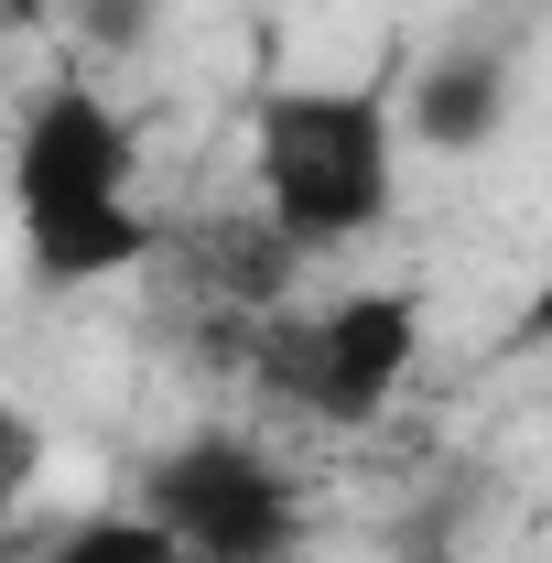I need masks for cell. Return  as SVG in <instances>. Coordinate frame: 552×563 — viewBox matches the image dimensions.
<instances>
[{
	"label": "cell",
	"mask_w": 552,
	"mask_h": 563,
	"mask_svg": "<svg viewBox=\"0 0 552 563\" xmlns=\"http://www.w3.org/2000/svg\"><path fill=\"white\" fill-rule=\"evenodd\" d=\"M250 185L261 217L303 261H336L357 239H379L401 207V87L357 76V87H272L250 120Z\"/></svg>",
	"instance_id": "2"
},
{
	"label": "cell",
	"mask_w": 552,
	"mask_h": 563,
	"mask_svg": "<svg viewBox=\"0 0 552 563\" xmlns=\"http://www.w3.org/2000/svg\"><path fill=\"white\" fill-rule=\"evenodd\" d=\"M422 368V292L412 282H357L325 303H281L250 325V379L314 433H368Z\"/></svg>",
	"instance_id": "3"
},
{
	"label": "cell",
	"mask_w": 552,
	"mask_h": 563,
	"mask_svg": "<svg viewBox=\"0 0 552 563\" xmlns=\"http://www.w3.org/2000/svg\"><path fill=\"white\" fill-rule=\"evenodd\" d=\"M509 109H520V44L509 33H455L401 87V141H422V152H487L509 131Z\"/></svg>",
	"instance_id": "5"
},
{
	"label": "cell",
	"mask_w": 552,
	"mask_h": 563,
	"mask_svg": "<svg viewBox=\"0 0 552 563\" xmlns=\"http://www.w3.org/2000/svg\"><path fill=\"white\" fill-rule=\"evenodd\" d=\"M33 563H196V553H185L152 509H76Z\"/></svg>",
	"instance_id": "7"
},
{
	"label": "cell",
	"mask_w": 552,
	"mask_h": 563,
	"mask_svg": "<svg viewBox=\"0 0 552 563\" xmlns=\"http://www.w3.org/2000/svg\"><path fill=\"white\" fill-rule=\"evenodd\" d=\"M141 509L185 542L196 563H303V477L261 433H174L141 466Z\"/></svg>",
	"instance_id": "4"
},
{
	"label": "cell",
	"mask_w": 552,
	"mask_h": 563,
	"mask_svg": "<svg viewBox=\"0 0 552 563\" xmlns=\"http://www.w3.org/2000/svg\"><path fill=\"white\" fill-rule=\"evenodd\" d=\"M55 11H66V33L87 44V55H141L174 0H55Z\"/></svg>",
	"instance_id": "8"
},
{
	"label": "cell",
	"mask_w": 552,
	"mask_h": 563,
	"mask_svg": "<svg viewBox=\"0 0 552 563\" xmlns=\"http://www.w3.org/2000/svg\"><path fill=\"white\" fill-rule=\"evenodd\" d=\"M509 347H520V357H552V272L531 282V303H520V325H509Z\"/></svg>",
	"instance_id": "10"
},
{
	"label": "cell",
	"mask_w": 552,
	"mask_h": 563,
	"mask_svg": "<svg viewBox=\"0 0 552 563\" xmlns=\"http://www.w3.org/2000/svg\"><path fill=\"white\" fill-rule=\"evenodd\" d=\"M477 520H487V488L455 466V477H433L412 509H390V563H466Z\"/></svg>",
	"instance_id": "6"
},
{
	"label": "cell",
	"mask_w": 552,
	"mask_h": 563,
	"mask_svg": "<svg viewBox=\"0 0 552 563\" xmlns=\"http://www.w3.org/2000/svg\"><path fill=\"white\" fill-rule=\"evenodd\" d=\"M11 228H22V272L44 292L120 282L163 250V228L141 207V131L87 76H44L22 98V131H11Z\"/></svg>",
	"instance_id": "1"
},
{
	"label": "cell",
	"mask_w": 552,
	"mask_h": 563,
	"mask_svg": "<svg viewBox=\"0 0 552 563\" xmlns=\"http://www.w3.org/2000/svg\"><path fill=\"white\" fill-rule=\"evenodd\" d=\"M33 477H44V422L22 412V401H0V520L33 498Z\"/></svg>",
	"instance_id": "9"
}]
</instances>
